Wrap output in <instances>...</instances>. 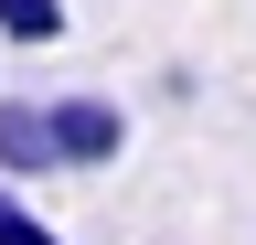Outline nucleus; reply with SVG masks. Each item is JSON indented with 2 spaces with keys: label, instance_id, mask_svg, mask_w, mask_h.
Instances as JSON below:
<instances>
[{
  "label": "nucleus",
  "instance_id": "nucleus-1",
  "mask_svg": "<svg viewBox=\"0 0 256 245\" xmlns=\"http://www.w3.org/2000/svg\"><path fill=\"white\" fill-rule=\"evenodd\" d=\"M54 139H64V171H107L128 149V117L107 96H54Z\"/></svg>",
  "mask_w": 256,
  "mask_h": 245
},
{
  "label": "nucleus",
  "instance_id": "nucleus-2",
  "mask_svg": "<svg viewBox=\"0 0 256 245\" xmlns=\"http://www.w3.org/2000/svg\"><path fill=\"white\" fill-rule=\"evenodd\" d=\"M0 171H11V181H43V171H64L54 107H32V96H11V107H0Z\"/></svg>",
  "mask_w": 256,
  "mask_h": 245
},
{
  "label": "nucleus",
  "instance_id": "nucleus-3",
  "mask_svg": "<svg viewBox=\"0 0 256 245\" xmlns=\"http://www.w3.org/2000/svg\"><path fill=\"white\" fill-rule=\"evenodd\" d=\"M0 43H64V0H0Z\"/></svg>",
  "mask_w": 256,
  "mask_h": 245
},
{
  "label": "nucleus",
  "instance_id": "nucleus-4",
  "mask_svg": "<svg viewBox=\"0 0 256 245\" xmlns=\"http://www.w3.org/2000/svg\"><path fill=\"white\" fill-rule=\"evenodd\" d=\"M0 245H64V235L43 224V213H11V224H0Z\"/></svg>",
  "mask_w": 256,
  "mask_h": 245
},
{
  "label": "nucleus",
  "instance_id": "nucleus-5",
  "mask_svg": "<svg viewBox=\"0 0 256 245\" xmlns=\"http://www.w3.org/2000/svg\"><path fill=\"white\" fill-rule=\"evenodd\" d=\"M11 213H22V203H11V171H0V224H11Z\"/></svg>",
  "mask_w": 256,
  "mask_h": 245
}]
</instances>
